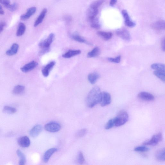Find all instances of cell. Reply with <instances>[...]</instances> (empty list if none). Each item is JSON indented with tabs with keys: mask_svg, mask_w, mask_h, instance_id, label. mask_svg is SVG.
I'll list each match as a JSON object with an SVG mask.
<instances>
[{
	"mask_svg": "<svg viewBox=\"0 0 165 165\" xmlns=\"http://www.w3.org/2000/svg\"><path fill=\"white\" fill-rule=\"evenodd\" d=\"M90 21L91 22V26L92 28L96 29L100 28V25L99 24L98 20L96 18Z\"/></svg>",
	"mask_w": 165,
	"mask_h": 165,
	"instance_id": "d6a6232c",
	"label": "cell"
},
{
	"mask_svg": "<svg viewBox=\"0 0 165 165\" xmlns=\"http://www.w3.org/2000/svg\"><path fill=\"white\" fill-rule=\"evenodd\" d=\"M111 102L110 94L106 92H101L100 101L99 103L102 107L108 105Z\"/></svg>",
	"mask_w": 165,
	"mask_h": 165,
	"instance_id": "277c9868",
	"label": "cell"
},
{
	"mask_svg": "<svg viewBox=\"0 0 165 165\" xmlns=\"http://www.w3.org/2000/svg\"><path fill=\"white\" fill-rule=\"evenodd\" d=\"M149 149L146 146H139L136 147L134 149V150L138 152H146L149 151Z\"/></svg>",
	"mask_w": 165,
	"mask_h": 165,
	"instance_id": "8d00e7d4",
	"label": "cell"
},
{
	"mask_svg": "<svg viewBox=\"0 0 165 165\" xmlns=\"http://www.w3.org/2000/svg\"><path fill=\"white\" fill-rule=\"evenodd\" d=\"M162 140V134L161 132H159L154 135L150 140L144 142L143 144L145 146H155L158 144Z\"/></svg>",
	"mask_w": 165,
	"mask_h": 165,
	"instance_id": "3957f363",
	"label": "cell"
},
{
	"mask_svg": "<svg viewBox=\"0 0 165 165\" xmlns=\"http://www.w3.org/2000/svg\"><path fill=\"white\" fill-rule=\"evenodd\" d=\"M16 152L17 156H18L19 158V165H24L25 164L26 162V159L25 154L19 149L17 150Z\"/></svg>",
	"mask_w": 165,
	"mask_h": 165,
	"instance_id": "cb8c5ba5",
	"label": "cell"
},
{
	"mask_svg": "<svg viewBox=\"0 0 165 165\" xmlns=\"http://www.w3.org/2000/svg\"><path fill=\"white\" fill-rule=\"evenodd\" d=\"M151 68L157 71H165V66L164 64L154 63L151 65Z\"/></svg>",
	"mask_w": 165,
	"mask_h": 165,
	"instance_id": "83f0119b",
	"label": "cell"
},
{
	"mask_svg": "<svg viewBox=\"0 0 165 165\" xmlns=\"http://www.w3.org/2000/svg\"><path fill=\"white\" fill-rule=\"evenodd\" d=\"M55 64V62L52 61L47 64L42 69V73L45 77H47L49 76L50 71L53 68Z\"/></svg>",
	"mask_w": 165,
	"mask_h": 165,
	"instance_id": "2e32d148",
	"label": "cell"
},
{
	"mask_svg": "<svg viewBox=\"0 0 165 165\" xmlns=\"http://www.w3.org/2000/svg\"><path fill=\"white\" fill-rule=\"evenodd\" d=\"M47 12V9L46 8L44 9L42 11L41 14L39 16L37 17V18L35 22L34 26L36 27L39 25V24L41 23L43 21L46 15Z\"/></svg>",
	"mask_w": 165,
	"mask_h": 165,
	"instance_id": "ac0fdd59",
	"label": "cell"
},
{
	"mask_svg": "<svg viewBox=\"0 0 165 165\" xmlns=\"http://www.w3.org/2000/svg\"><path fill=\"white\" fill-rule=\"evenodd\" d=\"M17 142L19 145L23 148L29 147L31 144V141L29 137L27 136L20 137Z\"/></svg>",
	"mask_w": 165,
	"mask_h": 165,
	"instance_id": "8fae6325",
	"label": "cell"
},
{
	"mask_svg": "<svg viewBox=\"0 0 165 165\" xmlns=\"http://www.w3.org/2000/svg\"><path fill=\"white\" fill-rule=\"evenodd\" d=\"M154 74L162 82H165V71H156L154 72Z\"/></svg>",
	"mask_w": 165,
	"mask_h": 165,
	"instance_id": "f1b7e54d",
	"label": "cell"
},
{
	"mask_svg": "<svg viewBox=\"0 0 165 165\" xmlns=\"http://www.w3.org/2000/svg\"><path fill=\"white\" fill-rule=\"evenodd\" d=\"M3 112L4 113L7 114H13L16 113L17 110L13 107L6 106L3 108Z\"/></svg>",
	"mask_w": 165,
	"mask_h": 165,
	"instance_id": "f546056e",
	"label": "cell"
},
{
	"mask_svg": "<svg viewBox=\"0 0 165 165\" xmlns=\"http://www.w3.org/2000/svg\"><path fill=\"white\" fill-rule=\"evenodd\" d=\"M81 53V51L80 50H70L62 55L64 58L68 59L71 58Z\"/></svg>",
	"mask_w": 165,
	"mask_h": 165,
	"instance_id": "d6986e66",
	"label": "cell"
},
{
	"mask_svg": "<svg viewBox=\"0 0 165 165\" xmlns=\"http://www.w3.org/2000/svg\"><path fill=\"white\" fill-rule=\"evenodd\" d=\"M19 46L17 43H14L12 45L11 49L8 50L6 52V54L7 56H12L15 55L18 51Z\"/></svg>",
	"mask_w": 165,
	"mask_h": 165,
	"instance_id": "ffe728a7",
	"label": "cell"
},
{
	"mask_svg": "<svg viewBox=\"0 0 165 165\" xmlns=\"http://www.w3.org/2000/svg\"><path fill=\"white\" fill-rule=\"evenodd\" d=\"M87 132V130L86 129H82L77 132L76 136L77 138H81L85 135Z\"/></svg>",
	"mask_w": 165,
	"mask_h": 165,
	"instance_id": "d590c367",
	"label": "cell"
},
{
	"mask_svg": "<svg viewBox=\"0 0 165 165\" xmlns=\"http://www.w3.org/2000/svg\"><path fill=\"white\" fill-rule=\"evenodd\" d=\"M117 0H110V5L113 6L117 3Z\"/></svg>",
	"mask_w": 165,
	"mask_h": 165,
	"instance_id": "ee69618b",
	"label": "cell"
},
{
	"mask_svg": "<svg viewBox=\"0 0 165 165\" xmlns=\"http://www.w3.org/2000/svg\"><path fill=\"white\" fill-rule=\"evenodd\" d=\"M122 14L124 19V23L127 27L132 28L136 26V24L132 21L129 15L126 10H122Z\"/></svg>",
	"mask_w": 165,
	"mask_h": 165,
	"instance_id": "52a82bcc",
	"label": "cell"
},
{
	"mask_svg": "<svg viewBox=\"0 0 165 165\" xmlns=\"http://www.w3.org/2000/svg\"><path fill=\"white\" fill-rule=\"evenodd\" d=\"M42 130V127L40 124L37 125L32 128L30 131V135L33 138L38 136Z\"/></svg>",
	"mask_w": 165,
	"mask_h": 165,
	"instance_id": "4fadbf2b",
	"label": "cell"
},
{
	"mask_svg": "<svg viewBox=\"0 0 165 165\" xmlns=\"http://www.w3.org/2000/svg\"><path fill=\"white\" fill-rule=\"evenodd\" d=\"M129 116L127 112L125 111L120 112L117 116L115 117V126L118 127L123 125L128 121Z\"/></svg>",
	"mask_w": 165,
	"mask_h": 165,
	"instance_id": "7a4b0ae2",
	"label": "cell"
},
{
	"mask_svg": "<svg viewBox=\"0 0 165 165\" xmlns=\"http://www.w3.org/2000/svg\"><path fill=\"white\" fill-rule=\"evenodd\" d=\"M104 1L105 0H97L92 3L90 6V7L98 9L99 7L104 3Z\"/></svg>",
	"mask_w": 165,
	"mask_h": 165,
	"instance_id": "836d02e7",
	"label": "cell"
},
{
	"mask_svg": "<svg viewBox=\"0 0 165 165\" xmlns=\"http://www.w3.org/2000/svg\"><path fill=\"white\" fill-rule=\"evenodd\" d=\"M6 26V23L4 21L0 22V34L3 31L4 27Z\"/></svg>",
	"mask_w": 165,
	"mask_h": 165,
	"instance_id": "b9f144b4",
	"label": "cell"
},
{
	"mask_svg": "<svg viewBox=\"0 0 165 165\" xmlns=\"http://www.w3.org/2000/svg\"><path fill=\"white\" fill-rule=\"evenodd\" d=\"M117 36L126 41H130L131 40V36L129 32L125 28H121L117 29L116 31Z\"/></svg>",
	"mask_w": 165,
	"mask_h": 165,
	"instance_id": "5b68a950",
	"label": "cell"
},
{
	"mask_svg": "<svg viewBox=\"0 0 165 165\" xmlns=\"http://www.w3.org/2000/svg\"><path fill=\"white\" fill-rule=\"evenodd\" d=\"M37 9L36 7H31L27 9L26 14L21 15L20 19L22 21H26L30 18L36 12Z\"/></svg>",
	"mask_w": 165,
	"mask_h": 165,
	"instance_id": "7c38bea8",
	"label": "cell"
},
{
	"mask_svg": "<svg viewBox=\"0 0 165 165\" xmlns=\"http://www.w3.org/2000/svg\"><path fill=\"white\" fill-rule=\"evenodd\" d=\"M115 125V120L114 118L109 120L105 126V128L106 130L109 129L114 126Z\"/></svg>",
	"mask_w": 165,
	"mask_h": 165,
	"instance_id": "1f68e13d",
	"label": "cell"
},
{
	"mask_svg": "<svg viewBox=\"0 0 165 165\" xmlns=\"http://www.w3.org/2000/svg\"><path fill=\"white\" fill-rule=\"evenodd\" d=\"M61 128L60 124L56 122H50L45 126V129L47 131L51 132H58Z\"/></svg>",
	"mask_w": 165,
	"mask_h": 165,
	"instance_id": "8992f818",
	"label": "cell"
},
{
	"mask_svg": "<svg viewBox=\"0 0 165 165\" xmlns=\"http://www.w3.org/2000/svg\"><path fill=\"white\" fill-rule=\"evenodd\" d=\"M98 9L90 7L87 12V16L90 21L96 18L98 14Z\"/></svg>",
	"mask_w": 165,
	"mask_h": 165,
	"instance_id": "e0dca14e",
	"label": "cell"
},
{
	"mask_svg": "<svg viewBox=\"0 0 165 165\" xmlns=\"http://www.w3.org/2000/svg\"><path fill=\"white\" fill-rule=\"evenodd\" d=\"M97 35L106 41L110 39L112 36V34L110 32L99 31L97 32Z\"/></svg>",
	"mask_w": 165,
	"mask_h": 165,
	"instance_id": "44dd1931",
	"label": "cell"
},
{
	"mask_svg": "<svg viewBox=\"0 0 165 165\" xmlns=\"http://www.w3.org/2000/svg\"><path fill=\"white\" fill-rule=\"evenodd\" d=\"M77 161L79 164H83L85 162L83 154L81 151H80L79 152L77 157Z\"/></svg>",
	"mask_w": 165,
	"mask_h": 165,
	"instance_id": "e575fe53",
	"label": "cell"
},
{
	"mask_svg": "<svg viewBox=\"0 0 165 165\" xmlns=\"http://www.w3.org/2000/svg\"><path fill=\"white\" fill-rule=\"evenodd\" d=\"M2 9V7L0 5V9Z\"/></svg>",
	"mask_w": 165,
	"mask_h": 165,
	"instance_id": "bcb514c9",
	"label": "cell"
},
{
	"mask_svg": "<svg viewBox=\"0 0 165 165\" xmlns=\"http://www.w3.org/2000/svg\"><path fill=\"white\" fill-rule=\"evenodd\" d=\"M72 38L75 41L77 42H81V43H86L89 44L88 42H87L85 39L82 38L81 36L79 35L78 34H74L72 35Z\"/></svg>",
	"mask_w": 165,
	"mask_h": 165,
	"instance_id": "4dcf8cb0",
	"label": "cell"
},
{
	"mask_svg": "<svg viewBox=\"0 0 165 165\" xmlns=\"http://www.w3.org/2000/svg\"><path fill=\"white\" fill-rule=\"evenodd\" d=\"M55 38V35L53 33L50 34L47 38L44 41L40 42L39 46L41 48H49Z\"/></svg>",
	"mask_w": 165,
	"mask_h": 165,
	"instance_id": "ba28073f",
	"label": "cell"
},
{
	"mask_svg": "<svg viewBox=\"0 0 165 165\" xmlns=\"http://www.w3.org/2000/svg\"><path fill=\"white\" fill-rule=\"evenodd\" d=\"M101 92L98 87L95 86L89 92L86 99L87 106L92 108L99 103L100 101Z\"/></svg>",
	"mask_w": 165,
	"mask_h": 165,
	"instance_id": "6da1fadb",
	"label": "cell"
},
{
	"mask_svg": "<svg viewBox=\"0 0 165 165\" xmlns=\"http://www.w3.org/2000/svg\"><path fill=\"white\" fill-rule=\"evenodd\" d=\"M138 97L139 99L146 101H153L154 99L153 95L146 92H140L138 95Z\"/></svg>",
	"mask_w": 165,
	"mask_h": 165,
	"instance_id": "30bf717a",
	"label": "cell"
},
{
	"mask_svg": "<svg viewBox=\"0 0 165 165\" xmlns=\"http://www.w3.org/2000/svg\"><path fill=\"white\" fill-rule=\"evenodd\" d=\"M156 158L160 162H164L165 160V150L164 148L159 150L156 154Z\"/></svg>",
	"mask_w": 165,
	"mask_h": 165,
	"instance_id": "7402d4cb",
	"label": "cell"
},
{
	"mask_svg": "<svg viewBox=\"0 0 165 165\" xmlns=\"http://www.w3.org/2000/svg\"><path fill=\"white\" fill-rule=\"evenodd\" d=\"M152 28L157 31H163L165 29V22L164 20H160L152 25Z\"/></svg>",
	"mask_w": 165,
	"mask_h": 165,
	"instance_id": "5bb4252c",
	"label": "cell"
},
{
	"mask_svg": "<svg viewBox=\"0 0 165 165\" xmlns=\"http://www.w3.org/2000/svg\"><path fill=\"white\" fill-rule=\"evenodd\" d=\"M25 87L24 86L18 85L14 87L13 90V93L15 95L21 94L24 91Z\"/></svg>",
	"mask_w": 165,
	"mask_h": 165,
	"instance_id": "4316f807",
	"label": "cell"
},
{
	"mask_svg": "<svg viewBox=\"0 0 165 165\" xmlns=\"http://www.w3.org/2000/svg\"><path fill=\"white\" fill-rule=\"evenodd\" d=\"M5 12L3 10L1 9H0V15H3L4 14Z\"/></svg>",
	"mask_w": 165,
	"mask_h": 165,
	"instance_id": "f6af8a7d",
	"label": "cell"
},
{
	"mask_svg": "<svg viewBox=\"0 0 165 165\" xmlns=\"http://www.w3.org/2000/svg\"><path fill=\"white\" fill-rule=\"evenodd\" d=\"M18 5L16 3H14L12 4H11L7 6L6 8L9 10L10 11L14 12L16 11L18 8Z\"/></svg>",
	"mask_w": 165,
	"mask_h": 165,
	"instance_id": "74e56055",
	"label": "cell"
},
{
	"mask_svg": "<svg viewBox=\"0 0 165 165\" xmlns=\"http://www.w3.org/2000/svg\"><path fill=\"white\" fill-rule=\"evenodd\" d=\"M99 78V74L96 72L90 74L88 76V81L92 84H95Z\"/></svg>",
	"mask_w": 165,
	"mask_h": 165,
	"instance_id": "603a6c76",
	"label": "cell"
},
{
	"mask_svg": "<svg viewBox=\"0 0 165 165\" xmlns=\"http://www.w3.org/2000/svg\"><path fill=\"white\" fill-rule=\"evenodd\" d=\"M37 65L38 63L37 62L34 61H32L21 67V70L24 73H27L35 68Z\"/></svg>",
	"mask_w": 165,
	"mask_h": 165,
	"instance_id": "9c48e42d",
	"label": "cell"
},
{
	"mask_svg": "<svg viewBox=\"0 0 165 165\" xmlns=\"http://www.w3.org/2000/svg\"><path fill=\"white\" fill-rule=\"evenodd\" d=\"M121 56H118L115 58H112V57H108L107 58L108 61L112 63H119L121 61Z\"/></svg>",
	"mask_w": 165,
	"mask_h": 165,
	"instance_id": "f35d334b",
	"label": "cell"
},
{
	"mask_svg": "<svg viewBox=\"0 0 165 165\" xmlns=\"http://www.w3.org/2000/svg\"><path fill=\"white\" fill-rule=\"evenodd\" d=\"M57 151L56 148H52L50 149L45 152L43 157V161L45 163L48 162L51 156L55 152Z\"/></svg>",
	"mask_w": 165,
	"mask_h": 165,
	"instance_id": "9a60e30c",
	"label": "cell"
},
{
	"mask_svg": "<svg viewBox=\"0 0 165 165\" xmlns=\"http://www.w3.org/2000/svg\"><path fill=\"white\" fill-rule=\"evenodd\" d=\"M26 26L22 22H20L19 24L18 29H17L16 35L17 37H21L24 34L26 31Z\"/></svg>",
	"mask_w": 165,
	"mask_h": 165,
	"instance_id": "d4e9b609",
	"label": "cell"
},
{
	"mask_svg": "<svg viewBox=\"0 0 165 165\" xmlns=\"http://www.w3.org/2000/svg\"><path fill=\"white\" fill-rule=\"evenodd\" d=\"M100 49L98 47H96L87 54V57L89 58H92L98 56L100 54Z\"/></svg>",
	"mask_w": 165,
	"mask_h": 165,
	"instance_id": "484cf974",
	"label": "cell"
},
{
	"mask_svg": "<svg viewBox=\"0 0 165 165\" xmlns=\"http://www.w3.org/2000/svg\"><path fill=\"white\" fill-rule=\"evenodd\" d=\"M0 3L6 7L11 4V1L10 0H0Z\"/></svg>",
	"mask_w": 165,
	"mask_h": 165,
	"instance_id": "ab89813d",
	"label": "cell"
},
{
	"mask_svg": "<svg viewBox=\"0 0 165 165\" xmlns=\"http://www.w3.org/2000/svg\"><path fill=\"white\" fill-rule=\"evenodd\" d=\"M165 39L164 38L162 39L161 42V47L162 51L164 52L165 51Z\"/></svg>",
	"mask_w": 165,
	"mask_h": 165,
	"instance_id": "7bdbcfd3",
	"label": "cell"
},
{
	"mask_svg": "<svg viewBox=\"0 0 165 165\" xmlns=\"http://www.w3.org/2000/svg\"><path fill=\"white\" fill-rule=\"evenodd\" d=\"M50 51V47L49 48H42V49L39 52V55L40 56H42L45 54L48 53Z\"/></svg>",
	"mask_w": 165,
	"mask_h": 165,
	"instance_id": "60d3db41",
	"label": "cell"
}]
</instances>
